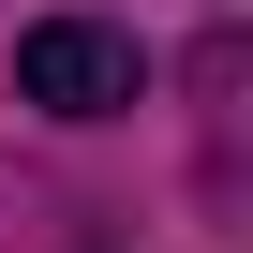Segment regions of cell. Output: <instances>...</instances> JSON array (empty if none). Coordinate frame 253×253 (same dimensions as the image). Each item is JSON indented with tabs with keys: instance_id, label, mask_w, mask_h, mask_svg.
I'll use <instances>...</instances> for the list:
<instances>
[{
	"instance_id": "cell-1",
	"label": "cell",
	"mask_w": 253,
	"mask_h": 253,
	"mask_svg": "<svg viewBox=\"0 0 253 253\" xmlns=\"http://www.w3.org/2000/svg\"><path fill=\"white\" fill-rule=\"evenodd\" d=\"M15 89L45 104V119H119L149 89V60H134V30H104V15H45L30 45H15Z\"/></svg>"
}]
</instances>
